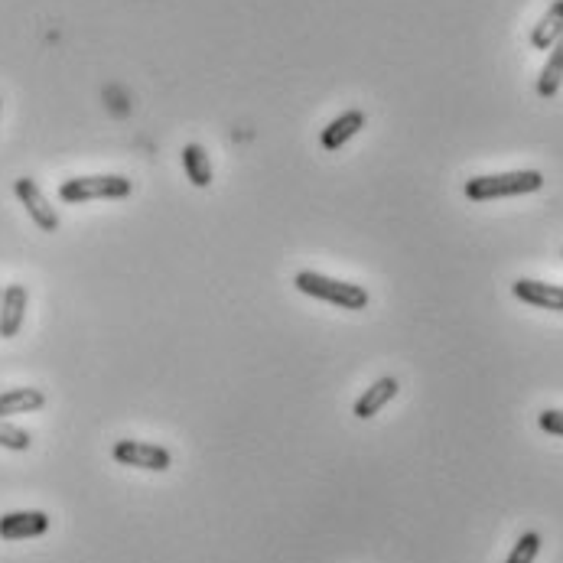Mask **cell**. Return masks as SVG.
I'll use <instances>...</instances> for the list:
<instances>
[{
	"label": "cell",
	"instance_id": "cell-17",
	"mask_svg": "<svg viewBox=\"0 0 563 563\" xmlns=\"http://www.w3.org/2000/svg\"><path fill=\"white\" fill-rule=\"evenodd\" d=\"M537 424H541L544 433H554V437H563V411H541V417H537Z\"/></svg>",
	"mask_w": 563,
	"mask_h": 563
},
{
	"label": "cell",
	"instance_id": "cell-10",
	"mask_svg": "<svg viewBox=\"0 0 563 563\" xmlns=\"http://www.w3.org/2000/svg\"><path fill=\"white\" fill-rule=\"evenodd\" d=\"M365 127V114L362 111H345L339 114L336 121H329V127H323V134H319V144H323V150H339L345 147L349 140L362 131Z\"/></svg>",
	"mask_w": 563,
	"mask_h": 563
},
{
	"label": "cell",
	"instance_id": "cell-6",
	"mask_svg": "<svg viewBox=\"0 0 563 563\" xmlns=\"http://www.w3.org/2000/svg\"><path fill=\"white\" fill-rule=\"evenodd\" d=\"M511 293L537 310H550V313H563V287L560 284H544V280H528L521 277L511 284Z\"/></svg>",
	"mask_w": 563,
	"mask_h": 563
},
{
	"label": "cell",
	"instance_id": "cell-9",
	"mask_svg": "<svg viewBox=\"0 0 563 563\" xmlns=\"http://www.w3.org/2000/svg\"><path fill=\"white\" fill-rule=\"evenodd\" d=\"M398 391H401L398 378H378L375 385L365 388L362 398L355 401V417H358V420H368V417L381 414V407L398 398Z\"/></svg>",
	"mask_w": 563,
	"mask_h": 563
},
{
	"label": "cell",
	"instance_id": "cell-7",
	"mask_svg": "<svg viewBox=\"0 0 563 563\" xmlns=\"http://www.w3.org/2000/svg\"><path fill=\"white\" fill-rule=\"evenodd\" d=\"M49 531L46 511H7L0 515V537L4 541H27V537H40Z\"/></svg>",
	"mask_w": 563,
	"mask_h": 563
},
{
	"label": "cell",
	"instance_id": "cell-16",
	"mask_svg": "<svg viewBox=\"0 0 563 563\" xmlns=\"http://www.w3.org/2000/svg\"><path fill=\"white\" fill-rule=\"evenodd\" d=\"M541 554V534L537 531H528L518 537V544L511 547V554L505 563H534V557Z\"/></svg>",
	"mask_w": 563,
	"mask_h": 563
},
{
	"label": "cell",
	"instance_id": "cell-8",
	"mask_svg": "<svg viewBox=\"0 0 563 563\" xmlns=\"http://www.w3.org/2000/svg\"><path fill=\"white\" fill-rule=\"evenodd\" d=\"M27 300L30 293L23 284H10L4 287V297H0V336L14 339L23 329V316H27Z\"/></svg>",
	"mask_w": 563,
	"mask_h": 563
},
{
	"label": "cell",
	"instance_id": "cell-3",
	"mask_svg": "<svg viewBox=\"0 0 563 563\" xmlns=\"http://www.w3.org/2000/svg\"><path fill=\"white\" fill-rule=\"evenodd\" d=\"M131 179L127 176H75L59 186V199L75 206V202H92V199H127L131 196Z\"/></svg>",
	"mask_w": 563,
	"mask_h": 563
},
{
	"label": "cell",
	"instance_id": "cell-18",
	"mask_svg": "<svg viewBox=\"0 0 563 563\" xmlns=\"http://www.w3.org/2000/svg\"><path fill=\"white\" fill-rule=\"evenodd\" d=\"M0 297H4V287H0Z\"/></svg>",
	"mask_w": 563,
	"mask_h": 563
},
{
	"label": "cell",
	"instance_id": "cell-13",
	"mask_svg": "<svg viewBox=\"0 0 563 563\" xmlns=\"http://www.w3.org/2000/svg\"><path fill=\"white\" fill-rule=\"evenodd\" d=\"M563 36V0H554L550 10L541 17V23L531 33V46L534 49H550Z\"/></svg>",
	"mask_w": 563,
	"mask_h": 563
},
{
	"label": "cell",
	"instance_id": "cell-5",
	"mask_svg": "<svg viewBox=\"0 0 563 563\" xmlns=\"http://www.w3.org/2000/svg\"><path fill=\"white\" fill-rule=\"evenodd\" d=\"M14 189H17V199L23 202V206H27L30 219H33L36 225H40L43 232H56V228H59V212L46 202L43 189L36 186L30 176H20Z\"/></svg>",
	"mask_w": 563,
	"mask_h": 563
},
{
	"label": "cell",
	"instance_id": "cell-12",
	"mask_svg": "<svg viewBox=\"0 0 563 563\" xmlns=\"http://www.w3.org/2000/svg\"><path fill=\"white\" fill-rule=\"evenodd\" d=\"M560 82H563V36L550 46V56L544 62L541 75H537V95L554 98L560 92Z\"/></svg>",
	"mask_w": 563,
	"mask_h": 563
},
{
	"label": "cell",
	"instance_id": "cell-1",
	"mask_svg": "<svg viewBox=\"0 0 563 563\" xmlns=\"http://www.w3.org/2000/svg\"><path fill=\"white\" fill-rule=\"evenodd\" d=\"M544 186V176L537 170H515V173H495V176H472L466 183V199L489 202L505 196H528Z\"/></svg>",
	"mask_w": 563,
	"mask_h": 563
},
{
	"label": "cell",
	"instance_id": "cell-4",
	"mask_svg": "<svg viewBox=\"0 0 563 563\" xmlns=\"http://www.w3.org/2000/svg\"><path fill=\"white\" fill-rule=\"evenodd\" d=\"M111 456H114V463L131 466V469H147V472H166L173 466V456L166 446L144 443V440H118Z\"/></svg>",
	"mask_w": 563,
	"mask_h": 563
},
{
	"label": "cell",
	"instance_id": "cell-15",
	"mask_svg": "<svg viewBox=\"0 0 563 563\" xmlns=\"http://www.w3.org/2000/svg\"><path fill=\"white\" fill-rule=\"evenodd\" d=\"M0 446H4V450L23 453V450H30V446H33V437H30V430L7 424V420L0 417Z\"/></svg>",
	"mask_w": 563,
	"mask_h": 563
},
{
	"label": "cell",
	"instance_id": "cell-2",
	"mask_svg": "<svg viewBox=\"0 0 563 563\" xmlns=\"http://www.w3.org/2000/svg\"><path fill=\"white\" fill-rule=\"evenodd\" d=\"M293 287L306 297H316V300H326V303H336L342 310H365L368 306V290L349 284V280H336V277H326V274H316V271H300L293 277Z\"/></svg>",
	"mask_w": 563,
	"mask_h": 563
},
{
	"label": "cell",
	"instance_id": "cell-14",
	"mask_svg": "<svg viewBox=\"0 0 563 563\" xmlns=\"http://www.w3.org/2000/svg\"><path fill=\"white\" fill-rule=\"evenodd\" d=\"M183 170L189 176V183L206 189L212 183V163L206 157V150H202L199 144H186L183 147Z\"/></svg>",
	"mask_w": 563,
	"mask_h": 563
},
{
	"label": "cell",
	"instance_id": "cell-11",
	"mask_svg": "<svg viewBox=\"0 0 563 563\" xmlns=\"http://www.w3.org/2000/svg\"><path fill=\"white\" fill-rule=\"evenodd\" d=\"M46 404V394L40 388H10L0 391V417H14V414H33Z\"/></svg>",
	"mask_w": 563,
	"mask_h": 563
}]
</instances>
